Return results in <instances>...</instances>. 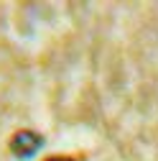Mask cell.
<instances>
[{"label": "cell", "instance_id": "6da1fadb", "mask_svg": "<svg viewBox=\"0 0 158 161\" xmlns=\"http://www.w3.org/2000/svg\"><path fill=\"white\" fill-rule=\"evenodd\" d=\"M8 148H10V153L15 158H21V161L31 158V156H36L44 148V136H38L36 130H18V133H13Z\"/></svg>", "mask_w": 158, "mask_h": 161}, {"label": "cell", "instance_id": "7a4b0ae2", "mask_svg": "<svg viewBox=\"0 0 158 161\" xmlns=\"http://www.w3.org/2000/svg\"><path fill=\"white\" fill-rule=\"evenodd\" d=\"M46 161H74V158H69V156H51V158H46Z\"/></svg>", "mask_w": 158, "mask_h": 161}]
</instances>
